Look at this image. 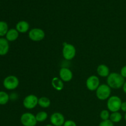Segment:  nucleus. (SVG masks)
<instances>
[{
    "mask_svg": "<svg viewBox=\"0 0 126 126\" xmlns=\"http://www.w3.org/2000/svg\"><path fill=\"white\" fill-rule=\"evenodd\" d=\"M50 100L47 97H41L38 99V105L42 108H47L50 107Z\"/></svg>",
    "mask_w": 126,
    "mask_h": 126,
    "instance_id": "17",
    "label": "nucleus"
},
{
    "mask_svg": "<svg viewBox=\"0 0 126 126\" xmlns=\"http://www.w3.org/2000/svg\"><path fill=\"white\" fill-rule=\"evenodd\" d=\"M9 30V27L7 22L0 21V38L5 36Z\"/></svg>",
    "mask_w": 126,
    "mask_h": 126,
    "instance_id": "20",
    "label": "nucleus"
},
{
    "mask_svg": "<svg viewBox=\"0 0 126 126\" xmlns=\"http://www.w3.org/2000/svg\"></svg>",
    "mask_w": 126,
    "mask_h": 126,
    "instance_id": "31",
    "label": "nucleus"
},
{
    "mask_svg": "<svg viewBox=\"0 0 126 126\" xmlns=\"http://www.w3.org/2000/svg\"><path fill=\"white\" fill-rule=\"evenodd\" d=\"M111 89L107 84H102L95 91V95L98 100L102 101L107 100L111 97Z\"/></svg>",
    "mask_w": 126,
    "mask_h": 126,
    "instance_id": "2",
    "label": "nucleus"
},
{
    "mask_svg": "<svg viewBox=\"0 0 126 126\" xmlns=\"http://www.w3.org/2000/svg\"><path fill=\"white\" fill-rule=\"evenodd\" d=\"M97 73L102 78H107L110 74V68L105 64H100L97 68Z\"/></svg>",
    "mask_w": 126,
    "mask_h": 126,
    "instance_id": "14",
    "label": "nucleus"
},
{
    "mask_svg": "<svg viewBox=\"0 0 126 126\" xmlns=\"http://www.w3.org/2000/svg\"><path fill=\"white\" fill-rule=\"evenodd\" d=\"M59 78L63 82H70L73 78V73L70 68L62 67L59 70Z\"/></svg>",
    "mask_w": 126,
    "mask_h": 126,
    "instance_id": "11",
    "label": "nucleus"
},
{
    "mask_svg": "<svg viewBox=\"0 0 126 126\" xmlns=\"http://www.w3.org/2000/svg\"><path fill=\"white\" fill-rule=\"evenodd\" d=\"M19 79L14 75H9L5 78L3 80V86L8 91L16 89L19 86Z\"/></svg>",
    "mask_w": 126,
    "mask_h": 126,
    "instance_id": "5",
    "label": "nucleus"
},
{
    "mask_svg": "<svg viewBox=\"0 0 126 126\" xmlns=\"http://www.w3.org/2000/svg\"><path fill=\"white\" fill-rule=\"evenodd\" d=\"M50 121L54 126H63L65 122V117L62 113L60 112H55L50 116Z\"/></svg>",
    "mask_w": 126,
    "mask_h": 126,
    "instance_id": "10",
    "label": "nucleus"
},
{
    "mask_svg": "<svg viewBox=\"0 0 126 126\" xmlns=\"http://www.w3.org/2000/svg\"><path fill=\"white\" fill-rule=\"evenodd\" d=\"M10 99L12 100H16L18 98V94L16 93H12L11 95H9Z\"/></svg>",
    "mask_w": 126,
    "mask_h": 126,
    "instance_id": "26",
    "label": "nucleus"
},
{
    "mask_svg": "<svg viewBox=\"0 0 126 126\" xmlns=\"http://www.w3.org/2000/svg\"><path fill=\"white\" fill-rule=\"evenodd\" d=\"M38 98L34 94H30L26 96L23 100V105L27 110H33L38 105Z\"/></svg>",
    "mask_w": 126,
    "mask_h": 126,
    "instance_id": "8",
    "label": "nucleus"
},
{
    "mask_svg": "<svg viewBox=\"0 0 126 126\" xmlns=\"http://www.w3.org/2000/svg\"><path fill=\"white\" fill-rule=\"evenodd\" d=\"M16 29L19 33H26L30 31V24L25 20H20L17 23Z\"/></svg>",
    "mask_w": 126,
    "mask_h": 126,
    "instance_id": "12",
    "label": "nucleus"
},
{
    "mask_svg": "<svg viewBox=\"0 0 126 126\" xmlns=\"http://www.w3.org/2000/svg\"><path fill=\"white\" fill-rule=\"evenodd\" d=\"M125 79L120 73L116 72L110 73L109 76L107 78V84L113 89H119L123 87Z\"/></svg>",
    "mask_w": 126,
    "mask_h": 126,
    "instance_id": "1",
    "label": "nucleus"
},
{
    "mask_svg": "<svg viewBox=\"0 0 126 126\" xmlns=\"http://www.w3.org/2000/svg\"><path fill=\"white\" fill-rule=\"evenodd\" d=\"M45 36V32L41 28H33L28 32V37L30 40L34 42H39L43 40Z\"/></svg>",
    "mask_w": 126,
    "mask_h": 126,
    "instance_id": "6",
    "label": "nucleus"
},
{
    "mask_svg": "<svg viewBox=\"0 0 126 126\" xmlns=\"http://www.w3.org/2000/svg\"><path fill=\"white\" fill-rule=\"evenodd\" d=\"M20 123L23 126H35L38 121L36 119V116L33 113L26 112L21 116Z\"/></svg>",
    "mask_w": 126,
    "mask_h": 126,
    "instance_id": "7",
    "label": "nucleus"
},
{
    "mask_svg": "<svg viewBox=\"0 0 126 126\" xmlns=\"http://www.w3.org/2000/svg\"><path fill=\"white\" fill-rule=\"evenodd\" d=\"M10 100L9 95L5 91H0V105H4Z\"/></svg>",
    "mask_w": 126,
    "mask_h": 126,
    "instance_id": "19",
    "label": "nucleus"
},
{
    "mask_svg": "<svg viewBox=\"0 0 126 126\" xmlns=\"http://www.w3.org/2000/svg\"><path fill=\"white\" fill-rule=\"evenodd\" d=\"M19 36V33L16 28H11L9 29L8 32L6 33V39L9 42H13L17 40Z\"/></svg>",
    "mask_w": 126,
    "mask_h": 126,
    "instance_id": "15",
    "label": "nucleus"
},
{
    "mask_svg": "<svg viewBox=\"0 0 126 126\" xmlns=\"http://www.w3.org/2000/svg\"><path fill=\"white\" fill-rule=\"evenodd\" d=\"M63 81L59 77L53 78L51 81V84L53 88L57 91H61L63 89Z\"/></svg>",
    "mask_w": 126,
    "mask_h": 126,
    "instance_id": "16",
    "label": "nucleus"
},
{
    "mask_svg": "<svg viewBox=\"0 0 126 126\" xmlns=\"http://www.w3.org/2000/svg\"><path fill=\"white\" fill-rule=\"evenodd\" d=\"M36 119L38 123H42L46 120L48 118V114L47 112L44 111H39L36 114Z\"/></svg>",
    "mask_w": 126,
    "mask_h": 126,
    "instance_id": "21",
    "label": "nucleus"
},
{
    "mask_svg": "<svg viewBox=\"0 0 126 126\" xmlns=\"http://www.w3.org/2000/svg\"><path fill=\"white\" fill-rule=\"evenodd\" d=\"M100 85L99 78L96 75H91L86 81V86L87 89L90 91H95Z\"/></svg>",
    "mask_w": 126,
    "mask_h": 126,
    "instance_id": "9",
    "label": "nucleus"
},
{
    "mask_svg": "<svg viewBox=\"0 0 126 126\" xmlns=\"http://www.w3.org/2000/svg\"><path fill=\"white\" fill-rule=\"evenodd\" d=\"M98 126H114V123L111 121L110 119L105 121H102L100 123Z\"/></svg>",
    "mask_w": 126,
    "mask_h": 126,
    "instance_id": "23",
    "label": "nucleus"
},
{
    "mask_svg": "<svg viewBox=\"0 0 126 126\" xmlns=\"http://www.w3.org/2000/svg\"><path fill=\"white\" fill-rule=\"evenodd\" d=\"M124 119H125V121H126V113H125V114H124Z\"/></svg>",
    "mask_w": 126,
    "mask_h": 126,
    "instance_id": "30",
    "label": "nucleus"
},
{
    "mask_svg": "<svg viewBox=\"0 0 126 126\" xmlns=\"http://www.w3.org/2000/svg\"><path fill=\"white\" fill-rule=\"evenodd\" d=\"M63 126H77L76 123L74 121L72 120H67L65 121V123H64Z\"/></svg>",
    "mask_w": 126,
    "mask_h": 126,
    "instance_id": "24",
    "label": "nucleus"
},
{
    "mask_svg": "<svg viewBox=\"0 0 126 126\" xmlns=\"http://www.w3.org/2000/svg\"><path fill=\"white\" fill-rule=\"evenodd\" d=\"M110 111L108 110H103L101 111L100 113V117L102 121L108 120L110 119Z\"/></svg>",
    "mask_w": 126,
    "mask_h": 126,
    "instance_id": "22",
    "label": "nucleus"
},
{
    "mask_svg": "<svg viewBox=\"0 0 126 126\" xmlns=\"http://www.w3.org/2000/svg\"><path fill=\"white\" fill-rule=\"evenodd\" d=\"M76 54V47L70 43H63L62 55L66 60H71L75 57Z\"/></svg>",
    "mask_w": 126,
    "mask_h": 126,
    "instance_id": "4",
    "label": "nucleus"
},
{
    "mask_svg": "<svg viewBox=\"0 0 126 126\" xmlns=\"http://www.w3.org/2000/svg\"><path fill=\"white\" fill-rule=\"evenodd\" d=\"M119 73L121 75V76H123L124 79H126V65L123 66V67L121 68Z\"/></svg>",
    "mask_w": 126,
    "mask_h": 126,
    "instance_id": "25",
    "label": "nucleus"
},
{
    "mask_svg": "<svg viewBox=\"0 0 126 126\" xmlns=\"http://www.w3.org/2000/svg\"><path fill=\"white\" fill-rule=\"evenodd\" d=\"M121 110L122 111L126 113V101L123 102L121 104Z\"/></svg>",
    "mask_w": 126,
    "mask_h": 126,
    "instance_id": "27",
    "label": "nucleus"
},
{
    "mask_svg": "<svg viewBox=\"0 0 126 126\" xmlns=\"http://www.w3.org/2000/svg\"><path fill=\"white\" fill-rule=\"evenodd\" d=\"M122 103H123V101L117 95L111 96L107 100V108L111 113L119 111V110H121Z\"/></svg>",
    "mask_w": 126,
    "mask_h": 126,
    "instance_id": "3",
    "label": "nucleus"
},
{
    "mask_svg": "<svg viewBox=\"0 0 126 126\" xmlns=\"http://www.w3.org/2000/svg\"><path fill=\"white\" fill-rule=\"evenodd\" d=\"M45 126H53L52 124H47V125H46Z\"/></svg>",
    "mask_w": 126,
    "mask_h": 126,
    "instance_id": "29",
    "label": "nucleus"
},
{
    "mask_svg": "<svg viewBox=\"0 0 126 126\" xmlns=\"http://www.w3.org/2000/svg\"><path fill=\"white\" fill-rule=\"evenodd\" d=\"M123 119V115L119 111L113 112L110 114V120L113 123H118Z\"/></svg>",
    "mask_w": 126,
    "mask_h": 126,
    "instance_id": "18",
    "label": "nucleus"
},
{
    "mask_svg": "<svg viewBox=\"0 0 126 126\" xmlns=\"http://www.w3.org/2000/svg\"><path fill=\"white\" fill-rule=\"evenodd\" d=\"M9 50V41L5 38H0V56L6 55Z\"/></svg>",
    "mask_w": 126,
    "mask_h": 126,
    "instance_id": "13",
    "label": "nucleus"
},
{
    "mask_svg": "<svg viewBox=\"0 0 126 126\" xmlns=\"http://www.w3.org/2000/svg\"><path fill=\"white\" fill-rule=\"evenodd\" d=\"M122 89H123V92H124V94H126V81H125V82H124V85H123Z\"/></svg>",
    "mask_w": 126,
    "mask_h": 126,
    "instance_id": "28",
    "label": "nucleus"
}]
</instances>
